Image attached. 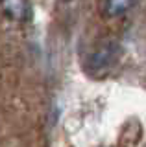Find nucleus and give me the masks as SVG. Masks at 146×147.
Returning <instances> with one entry per match:
<instances>
[{
  "instance_id": "obj_3",
  "label": "nucleus",
  "mask_w": 146,
  "mask_h": 147,
  "mask_svg": "<svg viewBox=\"0 0 146 147\" xmlns=\"http://www.w3.org/2000/svg\"><path fill=\"white\" fill-rule=\"evenodd\" d=\"M135 0H104L102 4V15L107 18H117L128 13L133 7Z\"/></svg>"
},
{
  "instance_id": "obj_2",
  "label": "nucleus",
  "mask_w": 146,
  "mask_h": 147,
  "mask_svg": "<svg viewBox=\"0 0 146 147\" xmlns=\"http://www.w3.org/2000/svg\"><path fill=\"white\" fill-rule=\"evenodd\" d=\"M4 15L10 17L11 20H26L30 17V4L28 0H0Z\"/></svg>"
},
{
  "instance_id": "obj_1",
  "label": "nucleus",
  "mask_w": 146,
  "mask_h": 147,
  "mask_svg": "<svg viewBox=\"0 0 146 147\" xmlns=\"http://www.w3.org/2000/svg\"><path fill=\"white\" fill-rule=\"evenodd\" d=\"M118 57H120V48L117 42L107 40V42L100 44L94 52L89 53L87 57V72L93 76H102V74L109 72L117 64Z\"/></svg>"
}]
</instances>
